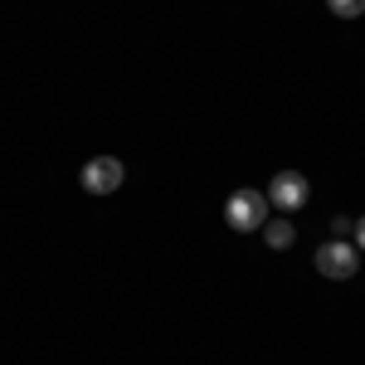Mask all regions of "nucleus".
<instances>
[{
  "mask_svg": "<svg viewBox=\"0 0 365 365\" xmlns=\"http://www.w3.org/2000/svg\"><path fill=\"white\" fill-rule=\"evenodd\" d=\"M317 273L322 278H356L361 273V249L351 239H331L317 249Z\"/></svg>",
  "mask_w": 365,
  "mask_h": 365,
  "instance_id": "nucleus-2",
  "label": "nucleus"
},
{
  "mask_svg": "<svg viewBox=\"0 0 365 365\" xmlns=\"http://www.w3.org/2000/svg\"><path fill=\"white\" fill-rule=\"evenodd\" d=\"M351 229H356V225H351V220H346V215H336V220H331V234H336V239H346V234H351Z\"/></svg>",
  "mask_w": 365,
  "mask_h": 365,
  "instance_id": "nucleus-7",
  "label": "nucleus"
},
{
  "mask_svg": "<svg viewBox=\"0 0 365 365\" xmlns=\"http://www.w3.org/2000/svg\"><path fill=\"white\" fill-rule=\"evenodd\" d=\"M268 200H273V210H302L307 205V175L302 170H278L273 175V185H268Z\"/></svg>",
  "mask_w": 365,
  "mask_h": 365,
  "instance_id": "nucleus-4",
  "label": "nucleus"
},
{
  "mask_svg": "<svg viewBox=\"0 0 365 365\" xmlns=\"http://www.w3.org/2000/svg\"><path fill=\"white\" fill-rule=\"evenodd\" d=\"M263 239H268V249H292L297 244V229L287 225V220H273V225H263Z\"/></svg>",
  "mask_w": 365,
  "mask_h": 365,
  "instance_id": "nucleus-5",
  "label": "nucleus"
},
{
  "mask_svg": "<svg viewBox=\"0 0 365 365\" xmlns=\"http://www.w3.org/2000/svg\"><path fill=\"white\" fill-rule=\"evenodd\" d=\"M351 234H356V249H365V215L356 220V229H351Z\"/></svg>",
  "mask_w": 365,
  "mask_h": 365,
  "instance_id": "nucleus-8",
  "label": "nucleus"
},
{
  "mask_svg": "<svg viewBox=\"0 0 365 365\" xmlns=\"http://www.w3.org/2000/svg\"><path fill=\"white\" fill-rule=\"evenodd\" d=\"M122 180H127V170H122L117 156H93L83 166V190L88 195H113Z\"/></svg>",
  "mask_w": 365,
  "mask_h": 365,
  "instance_id": "nucleus-3",
  "label": "nucleus"
},
{
  "mask_svg": "<svg viewBox=\"0 0 365 365\" xmlns=\"http://www.w3.org/2000/svg\"><path fill=\"white\" fill-rule=\"evenodd\" d=\"M327 10H331L336 20H356V15L365 10V0H327Z\"/></svg>",
  "mask_w": 365,
  "mask_h": 365,
  "instance_id": "nucleus-6",
  "label": "nucleus"
},
{
  "mask_svg": "<svg viewBox=\"0 0 365 365\" xmlns=\"http://www.w3.org/2000/svg\"><path fill=\"white\" fill-rule=\"evenodd\" d=\"M225 225L234 234H253V229L268 225V195H258V190H234L225 200Z\"/></svg>",
  "mask_w": 365,
  "mask_h": 365,
  "instance_id": "nucleus-1",
  "label": "nucleus"
}]
</instances>
